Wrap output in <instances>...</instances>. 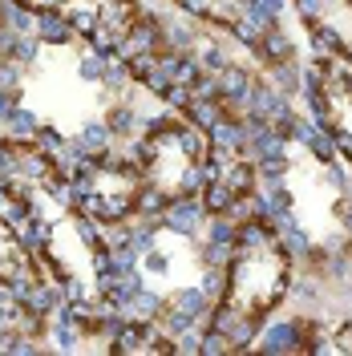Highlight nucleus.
Listing matches in <instances>:
<instances>
[{"mask_svg":"<svg viewBox=\"0 0 352 356\" xmlns=\"http://www.w3.org/2000/svg\"><path fill=\"white\" fill-rule=\"evenodd\" d=\"M296 284V255L280 239L275 222L264 215L239 219L231 259L223 271V291L211 308L207 328L227 344V353H247L264 332L267 316L280 312Z\"/></svg>","mask_w":352,"mask_h":356,"instance_id":"f257e3e1","label":"nucleus"},{"mask_svg":"<svg viewBox=\"0 0 352 356\" xmlns=\"http://www.w3.org/2000/svg\"><path fill=\"white\" fill-rule=\"evenodd\" d=\"M134 154L142 166V211L138 219H162L166 202L198 195L202 166H207V130H198L191 118H146L142 134L134 138Z\"/></svg>","mask_w":352,"mask_h":356,"instance_id":"f03ea898","label":"nucleus"},{"mask_svg":"<svg viewBox=\"0 0 352 356\" xmlns=\"http://www.w3.org/2000/svg\"><path fill=\"white\" fill-rule=\"evenodd\" d=\"M69 186H73V199L86 211L89 219H97L102 227H122V222L138 219L142 211V195H146V182H142V166L138 154L130 150H106V154H89L81 162L69 166Z\"/></svg>","mask_w":352,"mask_h":356,"instance_id":"7ed1b4c3","label":"nucleus"},{"mask_svg":"<svg viewBox=\"0 0 352 356\" xmlns=\"http://www.w3.org/2000/svg\"><path fill=\"white\" fill-rule=\"evenodd\" d=\"M24 13H53V17H65L81 41L97 44L102 53H110L118 61L122 44L134 37V29L146 21V8L142 0H8Z\"/></svg>","mask_w":352,"mask_h":356,"instance_id":"20e7f679","label":"nucleus"},{"mask_svg":"<svg viewBox=\"0 0 352 356\" xmlns=\"http://www.w3.org/2000/svg\"><path fill=\"white\" fill-rule=\"evenodd\" d=\"M304 97L312 118L332 134L336 154L352 170V69L336 57H320L304 69Z\"/></svg>","mask_w":352,"mask_h":356,"instance_id":"39448f33","label":"nucleus"},{"mask_svg":"<svg viewBox=\"0 0 352 356\" xmlns=\"http://www.w3.org/2000/svg\"><path fill=\"white\" fill-rule=\"evenodd\" d=\"M0 284L8 291H17V296H24V300H33L45 316L65 300L61 288L53 284V275L45 271V264L37 259V251L24 243L21 231L4 215H0Z\"/></svg>","mask_w":352,"mask_h":356,"instance_id":"423d86ee","label":"nucleus"},{"mask_svg":"<svg viewBox=\"0 0 352 356\" xmlns=\"http://www.w3.org/2000/svg\"><path fill=\"white\" fill-rule=\"evenodd\" d=\"M296 13L312 33L316 57H336L352 69V0H296Z\"/></svg>","mask_w":352,"mask_h":356,"instance_id":"0eeeda50","label":"nucleus"},{"mask_svg":"<svg viewBox=\"0 0 352 356\" xmlns=\"http://www.w3.org/2000/svg\"><path fill=\"white\" fill-rule=\"evenodd\" d=\"M207 219H211V215H207L202 199H198V195H186V199L166 202L158 227H162L166 235H178V239H198V235L207 231Z\"/></svg>","mask_w":352,"mask_h":356,"instance_id":"6e6552de","label":"nucleus"},{"mask_svg":"<svg viewBox=\"0 0 352 356\" xmlns=\"http://www.w3.org/2000/svg\"><path fill=\"white\" fill-rule=\"evenodd\" d=\"M255 353H267V356L308 353V320H275V324H264V332L255 340Z\"/></svg>","mask_w":352,"mask_h":356,"instance_id":"1a4fd4ad","label":"nucleus"},{"mask_svg":"<svg viewBox=\"0 0 352 356\" xmlns=\"http://www.w3.org/2000/svg\"><path fill=\"white\" fill-rule=\"evenodd\" d=\"M41 113L29 110L24 102H13L8 110L0 113V130H4V138H37L41 134Z\"/></svg>","mask_w":352,"mask_h":356,"instance_id":"9d476101","label":"nucleus"},{"mask_svg":"<svg viewBox=\"0 0 352 356\" xmlns=\"http://www.w3.org/2000/svg\"><path fill=\"white\" fill-rule=\"evenodd\" d=\"M8 29V0H0V33Z\"/></svg>","mask_w":352,"mask_h":356,"instance_id":"9b49d317","label":"nucleus"}]
</instances>
